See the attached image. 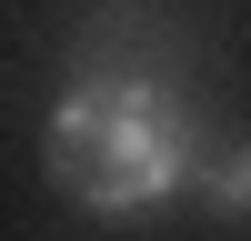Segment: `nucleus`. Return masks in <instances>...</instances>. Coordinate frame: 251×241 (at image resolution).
Wrapping results in <instances>:
<instances>
[{"instance_id":"1","label":"nucleus","mask_w":251,"mask_h":241,"mask_svg":"<svg viewBox=\"0 0 251 241\" xmlns=\"http://www.w3.org/2000/svg\"><path fill=\"white\" fill-rule=\"evenodd\" d=\"M211 161H221V120L171 60H91L80 40L71 80L40 120V171L60 201H80L91 221H141L181 191L201 201Z\"/></svg>"},{"instance_id":"2","label":"nucleus","mask_w":251,"mask_h":241,"mask_svg":"<svg viewBox=\"0 0 251 241\" xmlns=\"http://www.w3.org/2000/svg\"><path fill=\"white\" fill-rule=\"evenodd\" d=\"M201 211L211 221H251V131L221 141V161L201 171Z\"/></svg>"}]
</instances>
